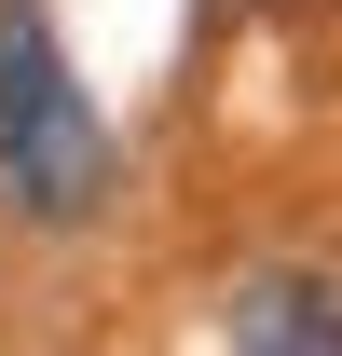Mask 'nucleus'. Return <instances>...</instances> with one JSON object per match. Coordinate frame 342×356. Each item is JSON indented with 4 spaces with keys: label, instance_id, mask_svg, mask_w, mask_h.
Instances as JSON below:
<instances>
[{
    "label": "nucleus",
    "instance_id": "1",
    "mask_svg": "<svg viewBox=\"0 0 342 356\" xmlns=\"http://www.w3.org/2000/svg\"><path fill=\"white\" fill-rule=\"evenodd\" d=\"M0 206L28 233H83L110 206V124L83 110L42 0H0Z\"/></svg>",
    "mask_w": 342,
    "mask_h": 356
},
{
    "label": "nucleus",
    "instance_id": "2",
    "mask_svg": "<svg viewBox=\"0 0 342 356\" xmlns=\"http://www.w3.org/2000/svg\"><path fill=\"white\" fill-rule=\"evenodd\" d=\"M233 343H260V356H342V302L315 274H247V288H233Z\"/></svg>",
    "mask_w": 342,
    "mask_h": 356
}]
</instances>
